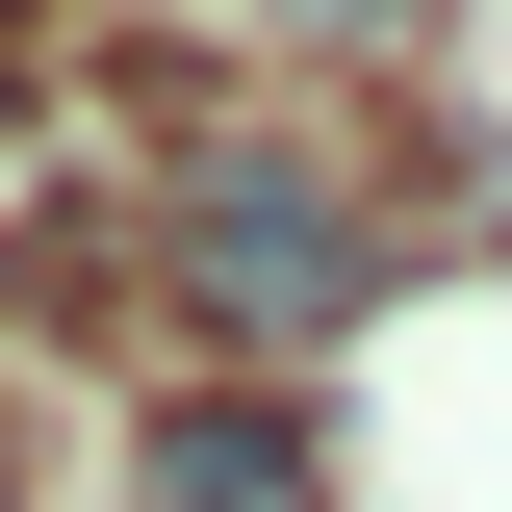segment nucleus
<instances>
[{"label": "nucleus", "mask_w": 512, "mask_h": 512, "mask_svg": "<svg viewBox=\"0 0 512 512\" xmlns=\"http://www.w3.org/2000/svg\"><path fill=\"white\" fill-rule=\"evenodd\" d=\"M154 256H180V308H205V333L308 359V333H359L384 205L333 180V154H180V180H154Z\"/></svg>", "instance_id": "obj_1"}, {"label": "nucleus", "mask_w": 512, "mask_h": 512, "mask_svg": "<svg viewBox=\"0 0 512 512\" xmlns=\"http://www.w3.org/2000/svg\"><path fill=\"white\" fill-rule=\"evenodd\" d=\"M128 512H308V436H282V410H154Z\"/></svg>", "instance_id": "obj_2"}, {"label": "nucleus", "mask_w": 512, "mask_h": 512, "mask_svg": "<svg viewBox=\"0 0 512 512\" xmlns=\"http://www.w3.org/2000/svg\"><path fill=\"white\" fill-rule=\"evenodd\" d=\"M256 26H359V52H410V26H436V0H256Z\"/></svg>", "instance_id": "obj_3"}]
</instances>
